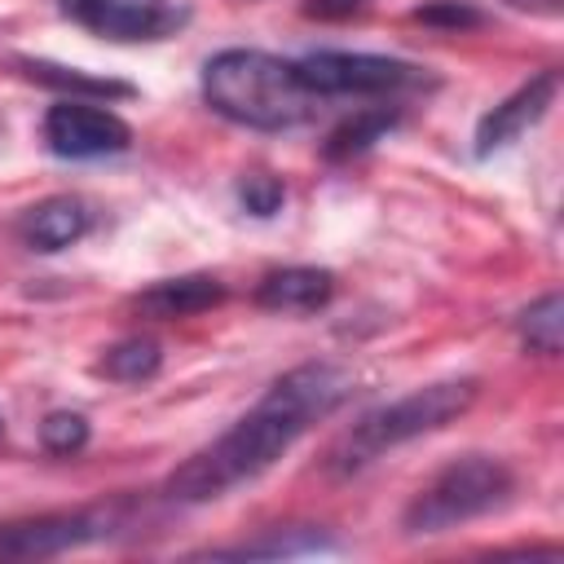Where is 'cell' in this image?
Masks as SVG:
<instances>
[{
	"instance_id": "obj_1",
	"label": "cell",
	"mask_w": 564,
	"mask_h": 564,
	"mask_svg": "<svg viewBox=\"0 0 564 564\" xmlns=\"http://www.w3.org/2000/svg\"><path fill=\"white\" fill-rule=\"evenodd\" d=\"M352 392V379L339 366L308 361L273 379V388L207 449L185 458L167 476V498L176 502H212L229 494L242 480H256L264 467H273L317 419H326L344 397Z\"/></svg>"
},
{
	"instance_id": "obj_2",
	"label": "cell",
	"mask_w": 564,
	"mask_h": 564,
	"mask_svg": "<svg viewBox=\"0 0 564 564\" xmlns=\"http://www.w3.org/2000/svg\"><path fill=\"white\" fill-rule=\"evenodd\" d=\"M203 97L216 115H225L242 128H256V132L295 128L322 101L304 88L295 62H282L260 48H225V53L207 57Z\"/></svg>"
},
{
	"instance_id": "obj_3",
	"label": "cell",
	"mask_w": 564,
	"mask_h": 564,
	"mask_svg": "<svg viewBox=\"0 0 564 564\" xmlns=\"http://www.w3.org/2000/svg\"><path fill=\"white\" fill-rule=\"evenodd\" d=\"M476 401V379H441L427 388H414L379 410H370L366 419H357L335 445H330V471L352 476L366 463H375L383 449H397L414 436H427L445 423H454L467 405Z\"/></svg>"
},
{
	"instance_id": "obj_4",
	"label": "cell",
	"mask_w": 564,
	"mask_h": 564,
	"mask_svg": "<svg viewBox=\"0 0 564 564\" xmlns=\"http://www.w3.org/2000/svg\"><path fill=\"white\" fill-rule=\"evenodd\" d=\"M516 489V476L507 471V463L489 458V454H467L454 458L449 467H441L405 507L401 524L405 533H445L458 529L467 520H480L489 511H498Z\"/></svg>"
},
{
	"instance_id": "obj_5",
	"label": "cell",
	"mask_w": 564,
	"mask_h": 564,
	"mask_svg": "<svg viewBox=\"0 0 564 564\" xmlns=\"http://www.w3.org/2000/svg\"><path fill=\"white\" fill-rule=\"evenodd\" d=\"M304 88L313 97H379V93H397L419 84V70L410 62L397 57H379V53H308L295 62Z\"/></svg>"
},
{
	"instance_id": "obj_6",
	"label": "cell",
	"mask_w": 564,
	"mask_h": 564,
	"mask_svg": "<svg viewBox=\"0 0 564 564\" xmlns=\"http://www.w3.org/2000/svg\"><path fill=\"white\" fill-rule=\"evenodd\" d=\"M66 18L106 40H167L189 22L185 0H57Z\"/></svg>"
},
{
	"instance_id": "obj_7",
	"label": "cell",
	"mask_w": 564,
	"mask_h": 564,
	"mask_svg": "<svg viewBox=\"0 0 564 564\" xmlns=\"http://www.w3.org/2000/svg\"><path fill=\"white\" fill-rule=\"evenodd\" d=\"M44 145L62 159H101V154H119L132 145V128L93 101L79 97H62L57 106H48L44 115Z\"/></svg>"
},
{
	"instance_id": "obj_8",
	"label": "cell",
	"mask_w": 564,
	"mask_h": 564,
	"mask_svg": "<svg viewBox=\"0 0 564 564\" xmlns=\"http://www.w3.org/2000/svg\"><path fill=\"white\" fill-rule=\"evenodd\" d=\"M110 511H75V516H35V520H9L0 524V555H62L70 546L97 542L110 529Z\"/></svg>"
},
{
	"instance_id": "obj_9",
	"label": "cell",
	"mask_w": 564,
	"mask_h": 564,
	"mask_svg": "<svg viewBox=\"0 0 564 564\" xmlns=\"http://www.w3.org/2000/svg\"><path fill=\"white\" fill-rule=\"evenodd\" d=\"M555 93H560V70H542V75H533L529 84H520L511 97H502V101L476 123V154L489 159L494 150L511 145L520 132H529V128L551 110Z\"/></svg>"
},
{
	"instance_id": "obj_10",
	"label": "cell",
	"mask_w": 564,
	"mask_h": 564,
	"mask_svg": "<svg viewBox=\"0 0 564 564\" xmlns=\"http://www.w3.org/2000/svg\"><path fill=\"white\" fill-rule=\"evenodd\" d=\"M220 300H225V286L212 273H181V278H163V282L145 286L132 304L141 317L172 322V317H194L203 308H216Z\"/></svg>"
},
{
	"instance_id": "obj_11",
	"label": "cell",
	"mask_w": 564,
	"mask_h": 564,
	"mask_svg": "<svg viewBox=\"0 0 564 564\" xmlns=\"http://www.w3.org/2000/svg\"><path fill=\"white\" fill-rule=\"evenodd\" d=\"M330 295H335V273L308 264L278 269L256 286V304L273 313H317L330 304Z\"/></svg>"
},
{
	"instance_id": "obj_12",
	"label": "cell",
	"mask_w": 564,
	"mask_h": 564,
	"mask_svg": "<svg viewBox=\"0 0 564 564\" xmlns=\"http://www.w3.org/2000/svg\"><path fill=\"white\" fill-rule=\"evenodd\" d=\"M93 216L84 207V198H70V194H57V198H44L40 207H31L22 216V238L31 251H62L70 242H79L88 234Z\"/></svg>"
},
{
	"instance_id": "obj_13",
	"label": "cell",
	"mask_w": 564,
	"mask_h": 564,
	"mask_svg": "<svg viewBox=\"0 0 564 564\" xmlns=\"http://www.w3.org/2000/svg\"><path fill=\"white\" fill-rule=\"evenodd\" d=\"M401 123V110H388V106H370V110H357L352 119H344L330 137H326V159L330 163H344V159H357L366 154L375 141H383L392 128Z\"/></svg>"
},
{
	"instance_id": "obj_14",
	"label": "cell",
	"mask_w": 564,
	"mask_h": 564,
	"mask_svg": "<svg viewBox=\"0 0 564 564\" xmlns=\"http://www.w3.org/2000/svg\"><path fill=\"white\" fill-rule=\"evenodd\" d=\"M520 339H524L529 352L560 357V344H564V300H560V291H546L542 300H533L520 313Z\"/></svg>"
},
{
	"instance_id": "obj_15",
	"label": "cell",
	"mask_w": 564,
	"mask_h": 564,
	"mask_svg": "<svg viewBox=\"0 0 564 564\" xmlns=\"http://www.w3.org/2000/svg\"><path fill=\"white\" fill-rule=\"evenodd\" d=\"M159 366H163V352L154 339H119L101 357V375L115 383H145L159 375Z\"/></svg>"
},
{
	"instance_id": "obj_16",
	"label": "cell",
	"mask_w": 564,
	"mask_h": 564,
	"mask_svg": "<svg viewBox=\"0 0 564 564\" xmlns=\"http://www.w3.org/2000/svg\"><path fill=\"white\" fill-rule=\"evenodd\" d=\"M308 551H335L330 538H322L317 529H273L269 538L216 551V555H234V560H260V555H308Z\"/></svg>"
},
{
	"instance_id": "obj_17",
	"label": "cell",
	"mask_w": 564,
	"mask_h": 564,
	"mask_svg": "<svg viewBox=\"0 0 564 564\" xmlns=\"http://www.w3.org/2000/svg\"><path fill=\"white\" fill-rule=\"evenodd\" d=\"M26 75L48 84V88H62V93H84V97H123L128 84H115V79H93V75H79L75 66H53V62H26Z\"/></svg>"
},
{
	"instance_id": "obj_18",
	"label": "cell",
	"mask_w": 564,
	"mask_h": 564,
	"mask_svg": "<svg viewBox=\"0 0 564 564\" xmlns=\"http://www.w3.org/2000/svg\"><path fill=\"white\" fill-rule=\"evenodd\" d=\"M40 445L48 454H79L88 445V419L84 414H70V410H53L40 423Z\"/></svg>"
},
{
	"instance_id": "obj_19",
	"label": "cell",
	"mask_w": 564,
	"mask_h": 564,
	"mask_svg": "<svg viewBox=\"0 0 564 564\" xmlns=\"http://www.w3.org/2000/svg\"><path fill=\"white\" fill-rule=\"evenodd\" d=\"M414 22H427V26H441V31H467V26H480L485 13L471 0H432V4L414 9Z\"/></svg>"
},
{
	"instance_id": "obj_20",
	"label": "cell",
	"mask_w": 564,
	"mask_h": 564,
	"mask_svg": "<svg viewBox=\"0 0 564 564\" xmlns=\"http://www.w3.org/2000/svg\"><path fill=\"white\" fill-rule=\"evenodd\" d=\"M282 198H286V189H282V181L269 176V172H251V176L238 185V203H242L251 216H273V212L282 207Z\"/></svg>"
},
{
	"instance_id": "obj_21",
	"label": "cell",
	"mask_w": 564,
	"mask_h": 564,
	"mask_svg": "<svg viewBox=\"0 0 564 564\" xmlns=\"http://www.w3.org/2000/svg\"><path fill=\"white\" fill-rule=\"evenodd\" d=\"M366 4L370 0H304V13L322 22H344V18H357Z\"/></svg>"
},
{
	"instance_id": "obj_22",
	"label": "cell",
	"mask_w": 564,
	"mask_h": 564,
	"mask_svg": "<svg viewBox=\"0 0 564 564\" xmlns=\"http://www.w3.org/2000/svg\"><path fill=\"white\" fill-rule=\"evenodd\" d=\"M511 9H529V13H560V0H507Z\"/></svg>"
}]
</instances>
